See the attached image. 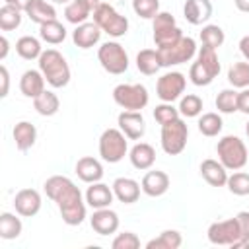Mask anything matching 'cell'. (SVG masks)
Wrapping results in <instances>:
<instances>
[{
  "mask_svg": "<svg viewBox=\"0 0 249 249\" xmlns=\"http://www.w3.org/2000/svg\"><path fill=\"white\" fill-rule=\"evenodd\" d=\"M220 68L222 66H220V60H218L216 49H210V47L202 45L196 51V58L189 68V80L198 88L210 86L214 82V78L220 74Z\"/></svg>",
  "mask_w": 249,
  "mask_h": 249,
  "instance_id": "7a4b0ae2",
  "label": "cell"
},
{
  "mask_svg": "<svg viewBox=\"0 0 249 249\" xmlns=\"http://www.w3.org/2000/svg\"><path fill=\"white\" fill-rule=\"evenodd\" d=\"M39 37L49 45H60L66 39V27L58 19H51L39 25Z\"/></svg>",
  "mask_w": 249,
  "mask_h": 249,
  "instance_id": "4dcf8cb0",
  "label": "cell"
},
{
  "mask_svg": "<svg viewBox=\"0 0 249 249\" xmlns=\"http://www.w3.org/2000/svg\"><path fill=\"white\" fill-rule=\"evenodd\" d=\"M196 41L193 37H181L177 43L169 45V47H161L158 49L160 60H161V68H171L177 64H185L189 60H193L196 56Z\"/></svg>",
  "mask_w": 249,
  "mask_h": 249,
  "instance_id": "ba28073f",
  "label": "cell"
},
{
  "mask_svg": "<svg viewBox=\"0 0 249 249\" xmlns=\"http://www.w3.org/2000/svg\"><path fill=\"white\" fill-rule=\"evenodd\" d=\"M169 175L165 171H160V169H152V171H146L144 177H142V193L148 195V196H161L169 191Z\"/></svg>",
  "mask_w": 249,
  "mask_h": 249,
  "instance_id": "ac0fdd59",
  "label": "cell"
},
{
  "mask_svg": "<svg viewBox=\"0 0 249 249\" xmlns=\"http://www.w3.org/2000/svg\"><path fill=\"white\" fill-rule=\"evenodd\" d=\"M152 29H154V43H156L158 49L169 47V45L177 43L183 37L181 27L177 25L175 18L169 12H160L152 19Z\"/></svg>",
  "mask_w": 249,
  "mask_h": 249,
  "instance_id": "7c38bea8",
  "label": "cell"
},
{
  "mask_svg": "<svg viewBox=\"0 0 249 249\" xmlns=\"http://www.w3.org/2000/svg\"><path fill=\"white\" fill-rule=\"evenodd\" d=\"M216 109H218V113H224V115L235 113L237 111V91L231 88L222 89L216 95Z\"/></svg>",
  "mask_w": 249,
  "mask_h": 249,
  "instance_id": "60d3db41",
  "label": "cell"
},
{
  "mask_svg": "<svg viewBox=\"0 0 249 249\" xmlns=\"http://www.w3.org/2000/svg\"><path fill=\"white\" fill-rule=\"evenodd\" d=\"M39 60V70L43 72L47 84L51 88H64L70 82V66L66 58L56 51V49H47L41 53Z\"/></svg>",
  "mask_w": 249,
  "mask_h": 249,
  "instance_id": "3957f363",
  "label": "cell"
},
{
  "mask_svg": "<svg viewBox=\"0 0 249 249\" xmlns=\"http://www.w3.org/2000/svg\"><path fill=\"white\" fill-rule=\"evenodd\" d=\"M179 115L185 117V119H195L202 113V99L196 95V93H187V95H181L179 99Z\"/></svg>",
  "mask_w": 249,
  "mask_h": 249,
  "instance_id": "74e56055",
  "label": "cell"
},
{
  "mask_svg": "<svg viewBox=\"0 0 249 249\" xmlns=\"http://www.w3.org/2000/svg\"><path fill=\"white\" fill-rule=\"evenodd\" d=\"M245 134H247V138H249V121H247V124H245Z\"/></svg>",
  "mask_w": 249,
  "mask_h": 249,
  "instance_id": "11a10c76",
  "label": "cell"
},
{
  "mask_svg": "<svg viewBox=\"0 0 249 249\" xmlns=\"http://www.w3.org/2000/svg\"><path fill=\"white\" fill-rule=\"evenodd\" d=\"M136 68L138 72H142L144 76H154L160 68H161V60L158 54V49H142L136 54Z\"/></svg>",
  "mask_w": 249,
  "mask_h": 249,
  "instance_id": "f1b7e54d",
  "label": "cell"
},
{
  "mask_svg": "<svg viewBox=\"0 0 249 249\" xmlns=\"http://www.w3.org/2000/svg\"><path fill=\"white\" fill-rule=\"evenodd\" d=\"M49 2H54V4H68L70 0H49Z\"/></svg>",
  "mask_w": 249,
  "mask_h": 249,
  "instance_id": "db71d44e",
  "label": "cell"
},
{
  "mask_svg": "<svg viewBox=\"0 0 249 249\" xmlns=\"http://www.w3.org/2000/svg\"><path fill=\"white\" fill-rule=\"evenodd\" d=\"M216 154L228 171H237V169L245 167V163L249 160V152H247L245 142L235 134L222 136L216 144Z\"/></svg>",
  "mask_w": 249,
  "mask_h": 249,
  "instance_id": "277c9868",
  "label": "cell"
},
{
  "mask_svg": "<svg viewBox=\"0 0 249 249\" xmlns=\"http://www.w3.org/2000/svg\"><path fill=\"white\" fill-rule=\"evenodd\" d=\"M183 16L191 25H204L212 18L210 0H185Z\"/></svg>",
  "mask_w": 249,
  "mask_h": 249,
  "instance_id": "d6986e66",
  "label": "cell"
},
{
  "mask_svg": "<svg viewBox=\"0 0 249 249\" xmlns=\"http://www.w3.org/2000/svg\"><path fill=\"white\" fill-rule=\"evenodd\" d=\"M183 245V235L177 230H163L158 237L146 243V249H179Z\"/></svg>",
  "mask_w": 249,
  "mask_h": 249,
  "instance_id": "d6a6232c",
  "label": "cell"
},
{
  "mask_svg": "<svg viewBox=\"0 0 249 249\" xmlns=\"http://www.w3.org/2000/svg\"><path fill=\"white\" fill-rule=\"evenodd\" d=\"M45 76L41 70H25L19 78V91L25 95V97H31L35 99L37 95H41L45 91Z\"/></svg>",
  "mask_w": 249,
  "mask_h": 249,
  "instance_id": "cb8c5ba5",
  "label": "cell"
},
{
  "mask_svg": "<svg viewBox=\"0 0 249 249\" xmlns=\"http://www.w3.org/2000/svg\"><path fill=\"white\" fill-rule=\"evenodd\" d=\"M8 51H10V43L6 39V35L0 37V60H4L8 56Z\"/></svg>",
  "mask_w": 249,
  "mask_h": 249,
  "instance_id": "f907efd6",
  "label": "cell"
},
{
  "mask_svg": "<svg viewBox=\"0 0 249 249\" xmlns=\"http://www.w3.org/2000/svg\"><path fill=\"white\" fill-rule=\"evenodd\" d=\"M128 154V138L121 128H105L99 136V156L107 163H119Z\"/></svg>",
  "mask_w": 249,
  "mask_h": 249,
  "instance_id": "8992f818",
  "label": "cell"
},
{
  "mask_svg": "<svg viewBox=\"0 0 249 249\" xmlns=\"http://www.w3.org/2000/svg\"><path fill=\"white\" fill-rule=\"evenodd\" d=\"M25 14L33 23H39V25L47 23L51 19H56V10L49 0H31Z\"/></svg>",
  "mask_w": 249,
  "mask_h": 249,
  "instance_id": "4316f807",
  "label": "cell"
},
{
  "mask_svg": "<svg viewBox=\"0 0 249 249\" xmlns=\"http://www.w3.org/2000/svg\"><path fill=\"white\" fill-rule=\"evenodd\" d=\"M93 14V8L86 0H70L64 8V19L72 25H80L88 21V18Z\"/></svg>",
  "mask_w": 249,
  "mask_h": 249,
  "instance_id": "83f0119b",
  "label": "cell"
},
{
  "mask_svg": "<svg viewBox=\"0 0 249 249\" xmlns=\"http://www.w3.org/2000/svg\"><path fill=\"white\" fill-rule=\"evenodd\" d=\"M237 111L249 115V88H243L237 91Z\"/></svg>",
  "mask_w": 249,
  "mask_h": 249,
  "instance_id": "bcb514c9",
  "label": "cell"
},
{
  "mask_svg": "<svg viewBox=\"0 0 249 249\" xmlns=\"http://www.w3.org/2000/svg\"><path fill=\"white\" fill-rule=\"evenodd\" d=\"M233 4H235V8H237L239 12L249 14V0H233Z\"/></svg>",
  "mask_w": 249,
  "mask_h": 249,
  "instance_id": "816d5d0a",
  "label": "cell"
},
{
  "mask_svg": "<svg viewBox=\"0 0 249 249\" xmlns=\"http://www.w3.org/2000/svg\"><path fill=\"white\" fill-rule=\"evenodd\" d=\"M228 82L239 89L249 88V62L247 60L231 62L228 68Z\"/></svg>",
  "mask_w": 249,
  "mask_h": 249,
  "instance_id": "e575fe53",
  "label": "cell"
},
{
  "mask_svg": "<svg viewBox=\"0 0 249 249\" xmlns=\"http://www.w3.org/2000/svg\"><path fill=\"white\" fill-rule=\"evenodd\" d=\"M101 29L95 21H84L80 25H76V29L72 31V43L78 47V49H91L93 45L99 43L101 39Z\"/></svg>",
  "mask_w": 249,
  "mask_h": 249,
  "instance_id": "e0dca14e",
  "label": "cell"
},
{
  "mask_svg": "<svg viewBox=\"0 0 249 249\" xmlns=\"http://www.w3.org/2000/svg\"><path fill=\"white\" fill-rule=\"evenodd\" d=\"M235 218H237L239 233H241L239 249H241V247H249V212H247V210H241V212L235 214Z\"/></svg>",
  "mask_w": 249,
  "mask_h": 249,
  "instance_id": "f6af8a7d",
  "label": "cell"
},
{
  "mask_svg": "<svg viewBox=\"0 0 249 249\" xmlns=\"http://www.w3.org/2000/svg\"><path fill=\"white\" fill-rule=\"evenodd\" d=\"M84 196H86L88 206H91L93 210H97V208L111 206V202L115 198V193H113V187L97 181V183H89V187H88V191H86Z\"/></svg>",
  "mask_w": 249,
  "mask_h": 249,
  "instance_id": "ffe728a7",
  "label": "cell"
},
{
  "mask_svg": "<svg viewBox=\"0 0 249 249\" xmlns=\"http://www.w3.org/2000/svg\"><path fill=\"white\" fill-rule=\"evenodd\" d=\"M33 107H35V111H37L39 115H43V117H53V115H56L58 109H60V99H58V95H56L54 91L45 89L41 95H37V97L33 99Z\"/></svg>",
  "mask_w": 249,
  "mask_h": 249,
  "instance_id": "f546056e",
  "label": "cell"
},
{
  "mask_svg": "<svg viewBox=\"0 0 249 249\" xmlns=\"http://www.w3.org/2000/svg\"><path fill=\"white\" fill-rule=\"evenodd\" d=\"M93 21L99 25V29L103 33H107L113 39H119V37L126 35V31H128V19L123 14H119L115 10V6L107 4V2H101L93 10Z\"/></svg>",
  "mask_w": 249,
  "mask_h": 249,
  "instance_id": "5b68a950",
  "label": "cell"
},
{
  "mask_svg": "<svg viewBox=\"0 0 249 249\" xmlns=\"http://www.w3.org/2000/svg\"><path fill=\"white\" fill-rule=\"evenodd\" d=\"M97 60H99L101 68L113 76L124 74L128 70V64H130L128 54L119 41H105L97 49Z\"/></svg>",
  "mask_w": 249,
  "mask_h": 249,
  "instance_id": "52a82bcc",
  "label": "cell"
},
{
  "mask_svg": "<svg viewBox=\"0 0 249 249\" xmlns=\"http://www.w3.org/2000/svg\"><path fill=\"white\" fill-rule=\"evenodd\" d=\"M161 150L167 156H179L185 146H187V138H189V126L187 123L179 117L167 124H161Z\"/></svg>",
  "mask_w": 249,
  "mask_h": 249,
  "instance_id": "30bf717a",
  "label": "cell"
},
{
  "mask_svg": "<svg viewBox=\"0 0 249 249\" xmlns=\"http://www.w3.org/2000/svg\"><path fill=\"white\" fill-rule=\"evenodd\" d=\"M179 117H181V115H179V109L173 107V103L161 101V103L156 105V109H154V119H156L160 124H167V123H171V121H175V119H179Z\"/></svg>",
  "mask_w": 249,
  "mask_h": 249,
  "instance_id": "7bdbcfd3",
  "label": "cell"
},
{
  "mask_svg": "<svg viewBox=\"0 0 249 249\" xmlns=\"http://www.w3.org/2000/svg\"><path fill=\"white\" fill-rule=\"evenodd\" d=\"M198 132L202 136H208V138H214L222 132V126H224V121L218 113H204L198 117Z\"/></svg>",
  "mask_w": 249,
  "mask_h": 249,
  "instance_id": "d590c367",
  "label": "cell"
},
{
  "mask_svg": "<svg viewBox=\"0 0 249 249\" xmlns=\"http://www.w3.org/2000/svg\"><path fill=\"white\" fill-rule=\"evenodd\" d=\"M113 249H138L140 247V239L134 231H123L117 233V237L111 243Z\"/></svg>",
  "mask_w": 249,
  "mask_h": 249,
  "instance_id": "ee69618b",
  "label": "cell"
},
{
  "mask_svg": "<svg viewBox=\"0 0 249 249\" xmlns=\"http://www.w3.org/2000/svg\"><path fill=\"white\" fill-rule=\"evenodd\" d=\"M185 88H187L185 74L171 70V72H165V74H161L158 78V82H156V95L161 101H165V103H173V101L181 99Z\"/></svg>",
  "mask_w": 249,
  "mask_h": 249,
  "instance_id": "4fadbf2b",
  "label": "cell"
},
{
  "mask_svg": "<svg viewBox=\"0 0 249 249\" xmlns=\"http://www.w3.org/2000/svg\"><path fill=\"white\" fill-rule=\"evenodd\" d=\"M21 230H23V224L16 214H12V212L0 214V237L2 239H6V241L18 239L21 235Z\"/></svg>",
  "mask_w": 249,
  "mask_h": 249,
  "instance_id": "836d02e7",
  "label": "cell"
},
{
  "mask_svg": "<svg viewBox=\"0 0 249 249\" xmlns=\"http://www.w3.org/2000/svg\"><path fill=\"white\" fill-rule=\"evenodd\" d=\"M200 41L204 47H210V49H220L226 41V35H224V29L216 23H206L202 25V31H200Z\"/></svg>",
  "mask_w": 249,
  "mask_h": 249,
  "instance_id": "8d00e7d4",
  "label": "cell"
},
{
  "mask_svg": "<svg viewBox=\"0 0 249 249\" xmlns=\"http://www.w3.org/2000/svg\"><path fill=\"white\" fill-rule=\"evenodd\" d=\"M41 204H43L41 195L35 189H21L14 196V208L23 218H33L35 214H39Z\"/></svg>",
  "mask_w": 249,
  "mask_h": 249,
  "instance_id": "9a60e30c",
  "label": "cell"
},
{
  "mask_svg": "<svg viewBox=\"0 0 249 249\" xmlns=\"http://www.w3.org/2000/svg\"><path fill=\"white\" fill-rule=\"evenodd\" d=\"M76 175L84 183H97L103 179V165L97 158L84 156L76 161Z\"/></svg>",
  "mask_w": 249,
  "mask_h": 249,
  "instance_id": "d4e9b609",
  "label": "cell"
},
{
  "mask_svg": "<svg viewBox=\"0 0 249 249\" xmlns=\"http://www.w3.org/2000/svg\"><path fill=\"white\" fill-rule=\"evenodd\" d=\"M16 53L23 58V60H35L41 56L43 53V47H41V41L33 35H23L16 41Z\"/></svg>",
  "mask_w": 249,
  "mask_h": 249,
  "instance_id": "1f68e13d",
  "label": "cell"
},
{
  "mask_svg": "<svg viewBox=\"0 0 249 249\" xmlns=\"http://www.w3.org/2000/svg\"><path fill=\"white\" fill-rule=\"evenodd\" d=\"M21 10L10 6V4H4L0 8V29L2 31H14L21 25Z\"/></svg>",
  "mask_w": 249,
  "mask_h": 249,
  "instance_id": "f35d334b",
  "label": "cell"
},
{
  "mask_svg": "<svg viewBox=\"0 0 249 249\" xmlns=\"http://www.w3.org/2000/svg\"><path fill=\"white\" fill-rule=\"evenodd\" d=\"M111 187H113L115 198L119 202H123V204H132V202H136L140 198L142 187H140L138 181H134L130 177H117Z\"/></svg>",
  "mask_w": 249,
  "mask_h": 249,
  "instance_id": "44dd1931",
  "label": "cell"
},
{
  "mask_svg": "<svg viewBox=\"0 0 249 249\" xmlns=\"http://www.w3.org/2000/svg\"><path fill=\"white\" fill-rule=\"evenodd\" d=\"M117 124L128 140H140L146 132V121L142 117V111H123V113H119Z\"/></svg>",
  "mask_w": 249,
  "mask_h": 249,
  "instance_id": "5bb4252c",
  "label": "cell"
},
{
  "mask_svg": "<svg viewBox=\"0 0 249 249\" xmlns=\"http://www.w3.org/2000/svg\"><path fill=\"white\" fill-rule=\"evenodd\" d=\"M0 80H2L0 97H6V95H8V89H10V74H8V68H6L4 64L0 66Z\"/></svg>",
  "mask_w": 249,
  "mask_h": 249,
  "instance_id": "7dc6e473",
  "label": "cell"
},
{
  "mask_svg": "<svg viewBox=\"0 0 249 249\" xmlns=\"http://www.w3.org/2000/svg\"><path fill=\"white\" fill-rule=\"evenodd\" d=\"M239 53H241L243 58L249 62V33L241 37V41H239Z\"/></svg>",
  "mask_w": 249,
  "mask_h": 249,
  "instance_id": "c3c4849f",
  "label": "cell"
},
{
  "mask_svg": "<svg viewBox=\"0 0 249 249\" xmlns=\"http://www.w3.org/2000/svg\"><path fill=\"white\" fill-rule=\"evenodd\" d=\"M128 160L132 163V167L140 169V171H146L154 165L156 161V150L152 144L148 142H138L134 144L130 150H128Z\"/></svg>",
  "mask_w": 249,
  "mask_h": 249,
  "instance_id": "603a6c76",
  "label": "cell"
},
{
  "mask_svg": "<svg viewBox=\"0 0 249 249\" xmlns=\"http://www.w3.org/2000/svg\"><path fill=\"white\" fill-rule=\"evenodd\" d=\"M12 136H14L16 148L19 152H27L37 140V128L29 121H19V123H16V126L12 130Z\"/></svg>",
  "mask_w": 249,
  "mask_h": 249,
  "instance_id": "484cf974",
  "label": "cell"
},
{
  "mask_svg": "<svg viewBox=\"0 0 249 249\" xmlns=\"http://www.w3.org/2000/svg\"><path fill=\"white\" fill-rule=\"evenodd\" d=\"M4 4H10V6H14V8H18V10L25 12V10H27V6L31 4V0H4Z\"/></svg>",
  "mask_w": 249,
  "mask_h": 249,
  "instance_id": "681fc988",
  "label": "cell"
},
{
  "mask_svg": "<svg viewBox=\"0 0 249 249\" xmlns=\"http://www.w3.org/2000/svg\"><path fill=\"white\" fill-rule=\"evenodd\" d=\"M200 175L212 187H226V183H228V169L222 165L220 160H212V158L202 160Z\"/></svg>",
  "mask_w": 249,
  "mask_h": 249,
  "instance_id": "7402d4cb",
  "label": "cell"
},
{
  "mask_svg": "<svg viewBox=\"0 0 249 249\" xmlns=\"http://www.w3.org/2000/svg\"><path fill=\"white\" fill-rule=\"evenodd\" d=\"M228 191L235 196H247L249 195V173L245 171H235L231 175H228V183H226Z\"/></svg>",
  "mask_w": 249,
  "mask_h": 249,
  "instance_id": "ab89813d",
  "label": "cell"
},
{
  "mask_svg": "<svg viewBox=\"0 0 249 249\" xmlns=\"http://www.w3.org/2000/svg\"><path fill=\"white\" fill-rule=\"evenodd\" d=\"M132 10L142 19H154L160 14V0H132Z\"/></svg>",
  "mask_w": 249,
  "mask_h": 249,
  "instance_id": "b9f144b4",
  "label": "cell"
},
{
  "mask_svg": "<svg viewBox=\"0 0 249 249\" xmlns=\"http://www.w3.org/2000/svg\"><path fill=\"white\" fill-rule=\"evenodd\" d=\"M47 196L56 204L66 226H80L86 220V196L66 175H53L45 181Z\"/></svg>",
  "mask_w": 249,
  "mask_h": 249,
  "instance_id": "6da1fadb",
  "label": "cell"
},
{
  "mask_svg": "<svg viewBox=\"0 0 249 249\" xmlns=\"http://www.w3.org/2000/svg\"><path fill=\"white\" fill-rule=\"evenodd\" d=\"M89 224L97 235H111V233H117V230H119V214L115 210H111L109 206L97 208V210H93Z\"/></svg>",
  "mask_w": 249,
  "mask_h": 249,
  "instance_id": "2e32d148",
  "label": "cell"
},
{
  "mask_svg": "<svg viewBox=\"0 0 249 249\" xmlns=\"http://www.w3.org/2000/svg\"><path fill=\"white\" fill-rule=\"evenodd\" d=\"M206 237L212 245H228L231 249H239V224L237 218H228V220H220V222H212L208 226Z\"/></svg>",
  "mask_w": 249,
  "mask_h": 249,
  "instance_id": "8fae6325",
  "label": "cell"
},
{
  "mask_svg": "<svg viewBox=\"0 0 249 249\" xmlns=\"http://www.w3.org/2000/svg\"><path fill=\"white\" fill-rule=\"evenodd\" d=\"M113 99L124 111H142L150 101V93L142 84H119L113 89Z\"/></svg>",
  "mask_w": 249,
  "mask_h": 249,
  "instance_id": "9c48e42d",
  "label": "cell"
},
{
  "mask_svg": "<svg viewBox=\"0 0 249 249\" xmlns=\"http://www.w3.org/2000/svg\"><path fill=\"white\" fill-rule=\"evenodd\" d=\"M86 2H88V4H89V6L93 8V10H95V8H97V6L101 4V0H86Z\"/></svg>",
  "mask_w": 249,
  "mask_h": 249,
  "instance_id": "f5cc1de1",
  "label": "cell"
}]
</instances>
